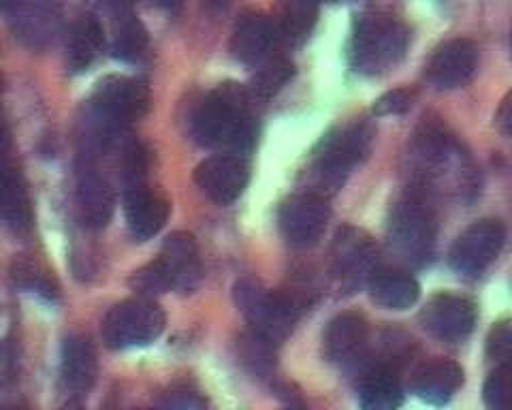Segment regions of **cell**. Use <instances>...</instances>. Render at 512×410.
<instances>
[{
	"instance_id": "cell-1",
	"label": "cell",
	"mask_w": 512,
	"mask_h": 410,
	"mask_svg": "<svg viewBox=\"0 0 512 410\" xmlns=\"http://www.w3.org/2000/svg\"><path fill=\"white\" fill-rule=\"evenodd\" d=\"M250 88L222 84L207 92L190 114V135L205 148L248 152L256 139Z\"/></svg>"
},
{
	"instance_id": "cell-2",
	"label": "cell",
	"mask_w": 512,
	"mask_h": 410,
	"mask_svg": "<svg viewBox=\"0 0 512 410\" xmlns=\"http://www.w3.org/2000/svg\"><path fill=\"white\" fill-rule=\"evenodd\" d=\"M150 109V86L141 77L109 75L96 84L86 103V124L96 146L116 141L128 124L141 120Z\"/></svg>"
},
{
	"instance_id": "cell-3",
	"label": "cell",
	"mask_w": 512,
	"mask_h": 410,
	"mask_svg": "<svg viewBox=\"0 0 512 410\" xmlns=\"http://www.w3.org/2000/svg\"><path fill=\"white\" fill-rule=\"evenodd\" d=\"M376 129L372 122L355 120L329 131L318 141L312 152L308 178L312 193L331 197L338 193L352 173L372 148Z\"/></svg>"
},
{
	"instance_id": "cell-4",
	"label": "cell",
	"mask_w": 512,
	"mask_h": 410,
	"mask_svg": "<svg viewBox=\"0 0 512 410\" xmlns=\"http://www.w3.org/2000/svg\"><path fill=\"white\" fill-rule=\"evenodd\" d=\"M410 45L408 26L384 11L357 15L348 43L350 67L361 75L376 77L404 60Z\"/></svg>"
},
{
	"instance_id": "cell-5",
	"label": "cell",
	"mask_w": 512,
	"mask_h": 410,
	"mask_svg": "<svg viewBox=\"0 0 512 410\" xmlns=\"http://www.w3.org/2000/svg\"><path fill=\"white\" fill-rule=\"evenodd\" d=\"M387 240L391 252L402 263L412 267L431 263L438 240V218L425 193L412 191L393 205Z\"/></svg>"
},
{
	"instance_id": "cell-6",
	"label": "cell",
	"mask_w": 512,
	"mask_h": 410,
	"mask_svg": "<svg viewBox=\"0 0 512 410\" xmlns=\"http://www.w3.org/2000/svg\"><path fill=\"white\" fill-rule=\"evenodd\" d=\"M233 293L237 308L242 310L254 334L274 344H280L291 334L301 310L306 308L303 297L267 291L252 278L239 280Z\"/></svg>"
},
{
	"instance_id": "cell-7",
	"label": "cell",
	"mask_w": 512,
	"mask_h": 410,
	"mask_svg": "<svg viewBox=\"0 0 512 410\" xmlns=\"http://www.w3.org/2000/svg\"><path fill=\"white\" fill-rule=\"evenodd\" d=\"M412 152L427 186L436 180H448L455 191H463L461 184L470 178V159L444 124L425 120L414 133Z\"/></svg>"
},
{
	"instance_id": "cell-8",
	"label": "cell",
	"mask_w": 512,
	"mask_h": 410,
	"mask_svg": "<svg viewBox=\"0 0 512 410\" xmlns=\"http://www.w3.org/2000/svg\"><path fill=\"white\" fill-rule=\"evenodd\" d=\"M165 312L150 297H135L116 304L101 327L109 349H133L154 342L165 331Z\"/></svg>"
},
{
	"instance_id": "cell-9",
	"label": "cell",
	"mask_w": 512,
	"mask_h": 410,
	"mask_svg": "<svg viewBox=\"0 0 512 410\" xmlns=\"http://www.w3.org/2000/svg\"><path fill=\"white\" fill-rule=\"evenodd\" d=\"M378 265V246L363 229L352 225L335 233L331 244V274L346 293L370 282Z\"/></svg>"
},
{
	"instance_id": "cell-10",
	"label": "cell",
	"mask_w": 512,
	"mask_h": 410,
	"mask_svg": "<svg viewBox=\"0 0 512 410\" xmlns=\"http://www.w3.org/2000/svg\"><path fill=\"white\" fill-rule=\"evenodd\" d=\"M506 231L500 220H478L463 231L448 255V263L461 276L476 278L500 257Z\"/></svg>"
},
{
	"instance_id": "cell-11",
	"label": "cell",
	"mask_w": 512,
	"mask_h": 410,
	"mask_svg": "<svg viewBox=\"0 0 512 410\" xmlns=\"http://www.w3.org/2000/svg\"><path fill=\"white\" fill-rule=\"evenodd\" d=\"M331 210L327 197L306 191L282 201L278 210V227L282 238L295 248L316 244L327 229Z\"/></svg>"
},
{
	"instance_id": "cell-12",
	"label": "cell",
	"mask_w": 512,
	"mask_h": 410,
	"mask_svg": "<svg viewBox=\"0 0 512 410\" xmlns=\"http://www.w3.org/2000/svg\"><path fill=\"white\" fill-rule=\"evenodd\" d=\"M419 321L429 336L442 342H463L476 327L478 308L466 295L438 293L423 306Z\"/></svg>"
},
{
	"instance_id": "cell-13",
	"label": "cell",
	"mask_w": 512,
	"mask_h": 410,
	"mask_svg": "<svg viewBox=\"0 0 512 410\" xmlns=\"http://www.w3.org/2000/svg\"><path fill=\"white\" fill-rule=\"evenodd\" d=\"M75 203L79 220L88 229H103L111 220V214H114V186H111L105 173L96 165L90 150L82 154V161L77 165Z\"/></svg>"
},
{
	"instance_id": "cell-14",
	"label": "cell",
	"mask_w": 512,
	"mask_h": 410,
	"mask_svg": "<svg viewBox=\"0 0 512 410\" xmlns=\"http://www.w3.org/2000/svg\"><path fill=\"white\" fill-rule=\"evenodd\" d=\"M13 37L28 50H45L60 33V13L52 0H7L3 5Z\"/></svg>"
},
{
	"instance_id": "cell-15",
	"label": "cell",
	"mask_w": 512,
	"mask_h": 410,
	"mask_svg": "<svg viewBox=\"0 0 512 410\" xmlns=\"http://www.w3.org/2000/svg\"><path fill=\"white\" fill-rule=\"evenodd\" d=\"M282 41L276 20L256 11H244L233 26L231 54L246 67H261L263 62L276 56Z\"/></svg>"
},
{
	"instance_id": "cell-16",
	"label": "cell",
	"mask_w": 512,
	"mask_h": 410,
	"mask_svg": "<svg viewBox=\"0 0 512 410\" xmlns=\"http://www.w3.org/2000/svg\"><path fill=\"white\" fill-rule=\"evenodd\" d=\"M195 182L203 195L218 205H229L242 197L248 188L250 163L235 152L210 156L195 169Z\"/></svg>"
},
{
	"instance_id": "cell-17",
	"label": "cell",
	"mask_w": 512,
	"mask_h": 410,
	"mask_svg": "<svg viewBox=\"0 0 512 410\" xmlns=\"http://www.w3.org/2000/svg\"><path fill=\"white\" fill-rule=\"evenodd\" d=\"M478 71V47L470 39H451L438 45L427 60L425 77L436 90L468 86Z\"/></svg>"
},
{
	"instance_id": "cell-18",
	"label": "cell",
	"mask_w": 512,
	"mask_h": 410,
	"mask_svg": "<svg viewBox=\"0 0 512 410\" xmlns=\"http://www.w3.org/2000/svg\"><path fill=\"white\" fill-rule=\"evenodd\" d=\"M171 212L169 199L146 182L128 184L124 191L126 227L133 240L148 242L163 231Z\"/></svg>"
},
{
	"instance_id": "cell-19",
	"label": "cell",
	"mask_w": 512,
	"mask_h": 410,
	"mask_svg": "<svg viewBox=\"0 0 512 410\" xmlns=\"http://www.w3.org/2000/svg\"><path fill=\"white\" fill-rule=\"evenodd\" d=\"M370 327L357 312L338 314L325 331L323 351L333 366L355 368L367 355Z\"/></svg>"
},
{
	"instance_id": "cell-20",
	"label": "cell",
	"mask_w": 512,
	"mask_h": 410,
	"mask_svg": "<svg viewBox=\"0 0 512 410\" xmlns=\"http://www.w3.org/2000/svg\"><path fill=\"white\" fill-rule=\"evenodd\" d=\"M158 261L163 263L171 282V291L192 293L201 282V257L197 240L186 231H175L163 244Z\"/></svg>"
},
{
	"instance_id": "cell-21",
	"label": "cell",
	"mask_w": 512,
	"mask_h": 410,
	"mask_svg": "<svg viewBox=\"0 0 512 410\" xmlns=\"http://www.w3.org/2000/svg\"><path fill=\"white\" fill-rule=\"evenodd\" d=\"M96 351L90 338L69 336L60 351V378L71 393H88L96 381Z\"/></svg>"
},
{
	"instance_id": "cell-22",
	"label": "cell",
	"mask_w": 512,
	"mask_h": 410,
	"mask_svg": "<svg viewBox=\"0 0 512 410\" xmlns=\"http://www.w3.org/2000/svg\"><path fill=\"white\" fill-rule=\"evenodd\" d=\"M463 385V370L455 361L436 359L425 364L412 378V393L427 404L444 406Z\"/></svg>"
},
{
	"instance_id": "cell-23",
	"label": "cell",
	"mask_w": 512,
	"mask_h": 410,
	"mask_svg": "<svg viewBox=\"0 0 512 410\" xmlns=\"http://www.w3.org/2000/svg\"><path fill=\"white\" fill-rule=\"evenodd\" d=\"M372 302L384 310H408L419 302L421 285L402 270H376L367 282Z\"/></svg>"
},
{
	"instance_id": "cell-24",
	"label": "cell",
	"mask_w": 512,
	"mask_h": 410,
	"mask_svg": "<svg viewBox=\"0 0 512 410\" xmlns=\"http://www.w3.org/2000/svg\"><path fill=\"white\" fill-rule=\"evenodd\" d=\"M105 47V30L94 15H82L67 37V67L71 73L88 71Z\"/></svg>"
},
{
	"instance_id": "cell-25",
	"label": "cell",
	"mask_w": 512,
	"mask_h": 410,
	"mask_svg": "<svg viewBox=\"0 0 512 410\" xmlns=\"http://www.w3.org/2000/svg\"><path fill=\"white\" fill-rule=\"evenodd\" d=\"M359 404L365 410H395L404 404V389L389 366H370L359 378Z\"/></svg>"
},
{
	"instance_id": "cell-26",
	"label": "cell",
	"mask_w": 512,
	"mask_h": 410,
	"mask_svg": "<svg viewBox=\"0 0 512 410\" xmlns=\"http://www.w3.org/2000/svg\"><path fill=\"white\" fill-rule=\"evenodd\" d=\"M3 218L13 233H28L35 220L26 180L20 169L9 163H5L3 173Z\"/></svg>"
},
{
	"instance_id": "cell-27",
	"label": "cell",
	"mask_w": 512,
	"mask_h": 410,
	"mask_svg": "<svg viewBox=\"0 0 512 410\" xmlns=\"http://www.w3.org/2000/svg\"><path fill=\"white\" fill-rule=\"evenodd\" d=\"M11 280L18 289L28 291V293H37L43 299H50V302H54V299L58 297L56 278L52 276L50 270H47V265L41 259L32 257V255H20L13 259Z\"/></svg>"
},
{
	"instance_id": "cell-28",
	"label": "cell",
	"mask_w": 512,
	"mask_h": 410,
	"mask_svg": "<svg viewBox=\"0 0 512 410\" xmlns=\"http://www.w3.org/2000/svg\"><path fill=\"white\" fill-rule=\"evenodd\" d=\"M148 54V30L131 11L116 13L114 28V56L122 62H139Z\"/></svg>"
},
{
	"instance_id": "cell-29",
	"label": "cell",
	"mask_w": 512,
	"mask_h": 410,
	"mask_svg": "<svg viewBox=\"0 0 512 410\" xmlns=\"http://www.w3.org/2000/svg\"><path fill=\"white\" fill-rule=\"evenodd\" d=\"M256 75L252 77L250 82V94L254 97V101H267L293 80L295 75V65L284 56H274L269 58L267 62H263L261 67H256Z\"/></svg>"
},
{
	"instance_id": "cell-30",
	"label": "cell",
	"mask_w": 512,
	"mask_h": 410,
	"mask_svg": "<svg viewBox=\"0 0 512 410\" xmlns=\"http://www.w3.org/2000/svg\"><path fill=\"white\" fill-rule=\"evenodd\" d=\"M483 400L491 410H512V366H498L489 374Z\"/></svg>"
},
{
	"instance_id": "cell-31",
	"label": "cell",
	"mask_w": 512,
	"mask_h": 410,
	"mask_svg": "<svg viewBox=\"0 0 512 410\" xmlns=\"http://www.w3.org/2000/svg\"><path fill=\"white\" fill-rule=\"evenodd\" d=\"M128 285H131V289L139 295H146V297H152V295H160V293H167L171 291V282H169V276L165 272L163 263H160L158 259H154L152 263L143 265L141 270H137L131 280H128Z\"/></svg>"
},
{
	"instance_id": "cell-32",
	"label": "cell",
	"mask_w": 512,
	"mask_h": 410,
	"mask_svg": "<svg viewBox=\"0 0 512 410\" xmlns=\"http://www.w3.org/2000/svg\"><path fill=\"white\" fill-rule=\"evenodd\" d=\"M487 357L498 366H512V319L491 327L487 336Z\"/></svg>"
},
{
	"instance_id": "cell-33",
	"label": "cell",
	"mask_w": 512,
	"mask_h": 410,
	"mask_svg": "<svg viewBox=\"0 0 512 410\" xmlns=\"http://www.w3.org/2000/svg\"><path fill=\"white\" fill-rule=\"evenodd\" d=\"M414 97H416V94L410 88H397V90L382 94V97L374 103V116H378V118H382V116H402L412 107Z\"/></svg>"
},
{
	"instance_id": "cell-34",
	"label": "cell",
	"mask_w": 512,
	"mask_h": 410,
	"mask_svg": "<svg viewBox=\"0 0 512 410\" xmlns=\"http://www.w3.org/2000/svg\"><path fill=\"white\" fill-rule=\"evenodd\" d=\"M158 404L167 408H205L207 400L201 396V391L195 385L178 383L173 385L167 393H163V400Z\"/></svg>"
},
{
	"instance_id": "cell-35",
	"label": "cell",
	"mask_w": 512,
	"mask_h": 410,
	"mask_svg": "<svg viewBox=\"0 0 512 410\" xmlns=\"http://www.w3.org/2000/svg\"><path fill=\"white\" fill-rule=\"evenodd\" d=\"M493 122H495V129H498L504 137H512V90L506 92L498 112H495Z\"/></svg>"
},
{
	"instance_id": "cell-36",
	"label": "cell",
	"mask_w": 512,
	"mask_h": 410,
	"mask_svg": "<svg viewBox=\"0 0 512 410\" xmlns=\"http://www.w3.org/2000/svg\"><path fill=\"white\" fill-rule=\"evenodd\" d=\"M156 5H160V7H167V9H173V7H178L182 0H154Z\"/></svg>"
},
{
	"instance_id": "cell-37",
	"label": "cell",
	"mask_w": 512,
	"mask_h": 410,
	"mask_svg": "<svg viewBox=\"0 0 512 410\" xmlns=\"http://www.w3.org/2000/svg\"><path fill=\"white\" fill-rule=\"evenodd\" d=\"M207 3H210L212 7H227L229 0H207Z\"/></svg>"
},
{
	"instance_id": "cell-38",
	"label": "cell",
	"mask_w": 512,
	"mask_h": 410,
	"mask_svg": "<svg viewBox=\"0 0 512 410\" xmlns=\"http://www.w3.org/2000/svg\"><path fill=\"white\" fill-rule=\"evenodd\" d=\"M327 3H342V0H327Z\"/></svg>"
},
{
	"instance_id": "cell-39",
	"label": "cell",
	"mask_w": 512,
	"mask_h": 410,
	"mask_svg": "<svg viewBox=\"0 0 512 410\" xmlns=\"http://www.w3.org/2000/svg\"><path fill=\"white\" fill-rule=\"evenodd\" d=\"M510 54H512V33H510Z\"/></svg>"
}]
</instances>
